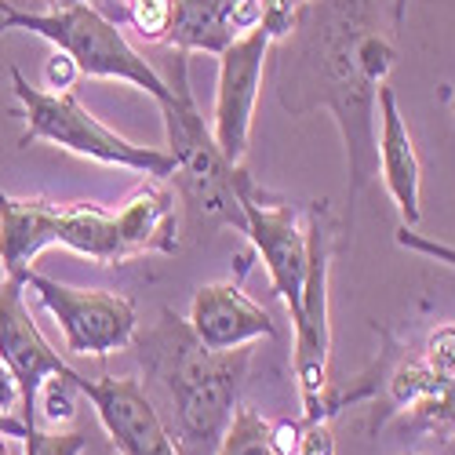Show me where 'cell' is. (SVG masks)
I'll list each match as a JSON object with an SVG mask.
<instances>
[{"instance_id": "14", "label": "cell", "mask_w": 455, "mask_h": 455, "mask_svg": "<svg viewBox=\"0 0 455 455\" xmlns=\"http://www.w3.org/2000/svg\"><path fill=\"white\" fill-rule=\"evenodd\" d=\"M59 208L41 197L0 194V267L4 277H26L48 248H59Z\"/></svg>"}, {"instance_id": "1", "label": "cell", "mask_w": 455, "mask_h": 455, "mask_svg": "<svg viewBox=\"0 0 455 455\" xmlns=\"http://www.w3.org/2000/svg\"><path fill=\"white\" fill-rule=\"evenodd\" d=\"M379 29V0H307L277 44V99L291 117L328 109L347 142L350 215L379 172L375 92L357 69V41Z\"/></svg>"}, {"instance_id": "4", "label": "cell", "mask_w": 455, "mask_h": 455, "mask_svg": "<svg viewBox=\"0 0 455 455\" xmlns=\"http://www.w3.org/2000/svg\"><path fill=\"white\" fill-rule=\"evenodd\" d=\"M172 95L161 102L164 132H168V154L175 161V182L182 201L201 219L234 226L244 234V208L237 197V168L222 157V149L204 124L194 88H189V55L175 52V73L168 81Z\"/></svg>"}, {"instance_id": "32", "label": "cell", "mask_w": 455, "mask_h": 455, "mask_svg": "<svg viewBox=\"0 0 455 455\" xmlns=\"http://www.w3.org/2000/svg\"><path fill=\"white\" fill-rule=\"evenodd\" d=\"M451 117H455V95H451Z\"/></svg>"}, {"instance_id": "10", "label": "cell", "mask_w": 455, "mask_h": 455, "mask_svg": "<svg viewBox=\"0 0 455 455\" xmlns=\"http://www.w3.org/2000/svg\"><path fill=\"white\" fill-rule=\"evenodd\" d=\"M0 361L8 364V371L19 383V415L26 423H41L36 419V401L41 390L52 379H77L59 350L44 339V331L36 328V321L26 310V284L19 277L0 281Z\"/></svg>"}, {"instance_id": "22", "label": "cell", "mask_w": 455, "mask_h": 455, "mask_svg": "<svg viewBox=\"0 0 455 455\" xmlns=\"http://www.w3.org/2000/svg\"><path fill=\"white\" fill-rule=\"evenodd\" d=\"M69 390H77L69 379H52L41 390V401H36V419H44L48 427H59V423H69L73 419V397Z\"/></svg>"}, {"instance_id": "33", "label": "cell", "mask_w": 455, "mask_h": 455, "mask_svg": "<svg viewBox=\"0 0 455 455\" xmlns=\"http://www.w3.org/2000/svg\"><path fill=\"white\" fill-rule=\"evenodd\" d=\"M48 4H52V0H48Z\"/></svg>"}, {"instance_id": "13", "label": "cell", "mask_w": 455, "mask_h": 455, "mask_svg": "<svg viewBox=\"0 0 455 455\" xmlns=\"http://www.w3.org/2000/svg\"><path fill=\"white\" fill-rule=\"evenodd\" d=\"M375 113H379L375 149H379V172H383L387 194L394 197L404 226H419V219H423V168H419V154H415V142L408 135V124L401 117L397 92L390 84H379Z\"/></svg>"}, {"instance_id": "28", "label": "cell", "mask_w": 455, "mask_h": 455, "mask_svg": "<svg viewBox=\"0 0 455 455\" xmlns=\"http://www.w3.org/2000/svg\"><path fill=\"white\" fill-rule=\"evenodd\" d=\"M12 411H19V383L8 371V364L0 361V415H12Z\"/></svg>"}, {"instance_id": "3", "label": "cell", "mask_w": 455, "mask_h": 455, "mask_svg": "<svg viewBox=\"0 0 455 455\" xmlns=\"http://www.w3.org/2000/svg\"><path fill=\"white\" fill-rule=\"evenodd\" d=\"M33 33L48 41L52 48L66 52L77 62L81 77L95 81H124L139 92H146L157 106L168 102L172 88L161 73L149 66L121 33L117 22H109L99 8L92 4H66V8H48V12H26L8 0H0V33Z\"/></svg>"}, {"instance_id": "9", "label": "cell", "mask_w": 455, "mask_h": 455, "mask_svg": "<svg viewBox=\"0 0 455 455\" xmlns=\"http://www.w3.org/2000/svg\"><path fill=\"white\" fill-rule=\"evenodd\" d=\"M270 33L251 29L219 55V88H215V109H212V135L230 164H244L248 142H251V121L255 102L262 88V73L270 59Z\"/></svg>"}, {"instance_id": "2", "label": "cell", "mask_w": 455, "mask_h": 455, "mask_svg": "<svg viewBox=\"0 0 455 455\" xmlns=\"http://www.w3.org/2000/svg\"><path fill=\"white\" fill-rule=\"evenodd\" d=\"M146 364V375L164 390L172 408L175 444L182 455H215L226 427L234 419L237 394L251 364V347L208 350L197 343L186 321L161 310L157 328L135 335L132 343Z\"/></svg>"}, {"instance_id": "5", "label": "cell", "mask_w": 455, "mask_h": 455, "mask_svg": "<svg viewBox=\"0 0 455 455\" xmlns=\"http://www.w3.org/2000/svg\"><path fill=\"white\" fill-rule=\"evenodd\" d=\"M8 73H12V92H15V99L22 106V117H26L22 146L52 142V146L66 149V154L88 157V161L106 164V168H128V172H139L146 179H172L175 175V161H172L168 149L139 146V142L117 135L99 117H92L88 106L73 92L33 88L19 66H12Z\"/></svg>"}, {"instance_id": "19", "label": "cell", "mask_w": 455, "mask_h": 455, "mask_svg": "<svg viewBox=\"0 0 455 455\" xmlns=\"http://www.w3.org/2000/svg\"><path fill=\"white\" fill-rule=\"evenodd\" d=\"M215 455H274L270 419H262V415L251 408H234V419L226 427Z\"/></svg>"}, {"instance_id": "20", "label": "cell", "mask_w": 455, "mask_h": 455, "mask_svg": "<svg viewBox=\"0 0 455 455\" xmlns=\"http://www.w3.org/2000/svg\"><path fill=\"white\" fill-rule=\"evenodd\" d=\"M394 62H397V52H394V44H390L379 29L364 33L361 41H357V69H361V77H364L371 88L387 84Z\"/></svg>"}, {"instance_id": "15", "label": "cell", "mask_w": 455, "mask_h": 455, "mask_svg": "<svg viewBox=\"0 0 455 455\" xmlns=\"http://www.w3.org/2000/svg\"><path fill=\"white\" fill-rule=\"evenodd\" d=\"M113 219H117V237L128 262L146 251H161V255L179 251L175 194L164 186V179H146L139 189H132L121 201V208L113 212Z\"/></svg>"}, {"instance_id": "23", "label": "cell", "mask_w": 455, "mask_h": 455, "mask_svg": "<svg viewBox=\"0 0 455 455\" xmlns=\"http://www.w3.org/2000/svg\"><path fill=\"white\" fill-rule=\"evenodd\" d=\"M423 361H427V368L434 375L451 379V383H455V324H441L437 331H430Z\"/></svg>"}, {"instance_id": "16", "label": "cell", "mask_w": 455, "mask_h": 455, "mask_svg": "<svg viewBox=\"0 0 455 455\" xmlns=\"http://www.w3.org/2000/svg\"><path fill=\"white\" fill-rule=\"evenodd\" d=\"M234 0H175L168 41L179 55H222L237 41L230 22Z\"/></svg>"}, {"instance_id": "24", "label": "cell", "mask_w": 455, "mask_h": 455, "mask_svg": "<svg viewBox=\"0 0 455 455\" xmlns=\"http://www.w3.org/2000/svg\"><path fill=\"white\" fill-rule=\"evenodd\" d=\"M77 77H81L77 62H73L66 52L55 48V52L48 55V62H44V84H48V92H73Z\"/></svg>"}, {"instance_id": "21", "label": "cell", "mask_w": 455, "mask_h": 455, "mask_svg": "<svg viewBox=\"0 0 455 455\" xmlns=\"http://www.w3.org/2000/svg\"><path fill=\"white\" fill-rule=\"evenodd\" d=\"M172 15H175V0H128V19L139 29L142 41H149V44L168 41Z\"/></svg>"}, {"instance_id": "30", "label": "cell", "mask_w": 455, "mask_h": 455, "mask_svg": "<svg viewBox=\"0 0 455 455\" xmlns=\"http://www.w3.org/2000/svg\"><path fill=\"white\" fill-rule=\"evenodd\" d=\"M66 4H88V0H52V8H66Z\"/></svg>"}, {"instance_id": "25", "label": "cell", "mask_w": 455, "mask_h": 455, "mask_svg": "<svg viewBox=\"0 0 455 455\" xmlns=\"http://www.w3.org/2000/svg\"><path fill=\"white\" fill-rule=\"evenodd\" d=\"M394 241L408 251H419V255H430L437 262H448V267H455V248L451 244H441V241H430V237H419L411 230V226H401V230L394 234Z\"/></svg>"}, {"instance_id": "26", "label": "cell", "mask_w": 455, "mask_h": 455, "mask_svg": "<svg viewBox=\"0 0 455 455\" xmlns=\"http://www.w3.org/2000/svg\"><path fill=\"white\" fill-rule=\"evenodd\" d=\"M299 455H335V434H331L328 419H321V423H302Z\"/></svg>"}, {"instance_id": "17", "label": "cell", "mask_w": 455, "mask_h": 455, "mask_svg": "<svg viewBox=\"0 0 455 455\" xmlns=\"http://www.w3.org/2000/svg\"><path fill=\"white\" fill-rule=\"evenodd\" d=\"M59 248L77 251L99 267H121L124 248L117 237V219L102 204H62L59 208Z\"/></svg>"}, {"instance_id": "12", "label": "cell", "mask_w": 455, "mask_h": 455, "mask_svg": "<svg viewBox=\"0 0 455 455\" xmlns=\"http://www.w3.org/2000/svg\"><path fill=\"white\" fill-rule=\"evenodd\" d=\"M189 331L197 335V343L208 350H241L251 347L255 339H274L277 324L270 314L244 295L237 281L222 284H204L197 288L194 302H189Z\"/></svg>"}, {"instance_id": "6", "label": "cell", "mask_w": 455, "mask_h": 455, "mask_svg": "<svg viewBox=\"0 0 455 455\" xmlns=\"http://www.w3.org/2000/svg\"><path fill=\"white\" fill-rule=\"evenodd\" d=\"M335 234L324 222L321 208L307 212V281H302V307L291 321L295 328V387L302 401V423L328 419V354H331V310H328V281H331Z\"/></svg>"}, {"instance_id": "11", "label": "cell", "mask_w": 455, "mask_h": 455, "mask_svg": "<svg viewBox=\"0 0 455 455\" xmlns=\"http://www.w3.org/2000/svg\"><path fill=\"white\" fill-rule=\"evenodd\" d=\"M113 444L117 455H182L168 423L161 419L157 404L149 401L146 387L135 375H102V379H84L77 371L73 379Z\"/></svg>"}, {"instance_id": "18", "label": "cell", "mask_w": 455, "mask_h": 455, "mask_svg": "<svg viewBox=\"0 0 455 455\" xmlns=\"http://www.w3.org/2000/svg\"><path fill=\"white\" fill-rule=\"evenodd\" d=\"M0 434L19 437L26 444V455H84L88 437L77 430H59V427H41V423H26L19 411L0 415Z\"/></svg>"}, {"instance_id": "27", "label": "cell", "mask_w": 455, "mask_h": 455, "mask_svg": "<svg viewBox=\"0 0 455 455\" xmlns=\"http://www.w3.org/2000/svg\"><path fill=\"white\" fill-rule=\"evenodd\" d=\"M299 437H302V419H277V423H270V448H274V455H299Z\"/></svg>"}, {"instance_id": "31", "label": "cell", "mask_w": 455, "mask_h": 455, "mask_svg": "<svg viewBox=\"0 0 455 455\" xmlns=\"http://www.w3.org/2000/svg\"><path fill=\"white\" fill-rule=\"evenodd\" d=\"M451 437H455V419H451V427H448V441H451Z\"/></svg>"}, {"instance_id": "7", "label": "cell", "mask_w": 455, "mask_h": 455, "mask_svg": "<svg viewBox=\"0 0 455 455\" xmlns=\"http://www.w3.org/2000/svg\"><path fill=\"white\" fill-rule=\"evenodd\" d=\"M22 284L41 299V307L52 314V321L62 331V343L77 357H109L117 350H128L139 335L135 307L117 291L99 288H69L55 277H44L29 270Z\"/></svg>"}, {"instance_id": "29", "label": "cell", "mask_w": 455, "mask_h": 455, "mask_svg": "<svg viewBox=\"0 0 455 455\" xmlns=\"http://www.w3.org/2000/svg\"><path fill=\"white\" fill-rule=\"evenodd\" d=\"M404 15H408V0H394V29L404 26Z\"/></svg>"}, {"instance_id": "8", "label": "cell", "mask_w": 455, "mask_h": 455, "mask_svg": "<svg viewBox=\"0 0 455 455\" xmlns=\"http://www.w3.org/2000/svg\"><path fill=\"white\" fill-rule=\"evenodd\" d=\"M237 197L244 208V234L262 259L270 288L295 321L302 307V281H307V222L295 204L262 194L244 168H237Z\"/></svg>"}]
</instances>
